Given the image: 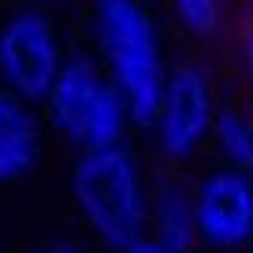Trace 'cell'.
<instances>
[{
    "instance_id": "obj_10",
    "label": "cell",
    "mask_w": 253,
    "mask_h": 253,
    "mask_svg": "<svg viewBox=\"0 0 253 253\" xmlns=\"http://www.w3.org/2000/svg\"><path fill=\"white\" fill-rule=\"evenodd\" d=\"M175 11H179V19L190 30H198V34L216 30V23H220V4L216 0H175Z\"/></svg>"
},
{
    "instance_id": "obj_9",
    "label": "cell",
    "mask_w": 253,
    "mask_h": 253,
    "mask_svg": "<svg viewBox=\"0 0 253 253\" xmlns=\"http://www.w3.org/2000/svg\"><path fill=\"white\" fill-rule=\"evenodd\" d=\"M212 134H216V145H220L223 160L235 171H253V126L242 112H231V108L216 112Z\"/></svg>"
},
{
    "instance_id": "obj_13",
    "label": "cell",
    "mask_w": 253,
    "mask_h": 253,
    "mask_svg": "<svg viewBox=\"0 0 253 253\" xmlns=\"http://www.w3.org/2000/svg\"><path fill=\"white\" fill-rule=\"evenodd\" d=\"M45 253H75L71 246H52V250H45Z\"/></svg>"
},
{
    "instance_id": "obj_6",
    "label": "cell",
    "mask_w": 253,
    "mask_h": 253,
    "mask_svg": "<svg viewBox=\"0 0 253 253\" xmlns=\"http://www.w3.org/2000/svg\"><path fill=\"white\" fill-rule=\"evenodd\" d=\"M194 216H198V235L209 246L235 250V246L253 238V182L246 171H216L201 182L194 198Z\"/></svg>"
},
{
    "instance_id": "obj_5",
    "label": "cell",
    "mask_w": 253,
    "mask_h": 253,
    "mask_svg": "<svg viewBox=\"0 0 253 253\" xmlns=\"http://www.w3.org/2000/svg\"><path fill=\"white\" fill-rule=\"evenodd\" d=\"M216 112H212V93L209 82L201 79L198 67H179L175 75H168L164 97H160L157 112V142L168 157H190L205 142V134L212 130Z\"/></svg>"
},
{
    "instance_id": "obj_4",
    "label": "cell",
    "mask_w": 253,
    "mask_h": 253,
    "mask_svg": "<svg viewBox=\"0 0 253 253\" xmlns=\"http://www.w3.org/2000/svg\"><path fill=\"white\" fill-rule=\"evenodd\" d=\"M63 71L60 41L45 15L23 11L0 30V79L23 101H48Z\"/></svg>"
},
{
    "instance_id": "obj_12",
    "label": "cell",
    "mask_w": 253,
    "mask_h": 253,
    "mask_svg": "<svg viewBox=\"0 0 253 253\" xmlns=\"http://www.w3.org/2000/svg\"><path fill=\"white\" fill-rule=\"evenodd\" d=\"M246 67H250V75H253V26H250V34H246Z\"/></svg>"
},
{
    "instance_id": "obj_8",
    "label": "cell",
    "mask_w": 253,
    "mask_h": 253,
    "mask_svg": "<svg viewBox=\"0 0 253 253\" xmlns=\"http://www.w3.org/2000/svg\"><path fill=\"white\" fill-rule=\"evenodd\" d=\"M198 216L194 201L179 186H164L157 198V242L168 246L171 253H190L198 242Z\"/></svg>"
},
{
    "instance_id": "obj_3",
    "label": "cell",
    "mask_w": 253,
    "mask_h": 253,
    "mask_svg": "<svg viewBox=\"0 0 253 253\" xmlns=\"http://www.w3.org/2000/svg\"><path fill=\"white\" fill-rule=\"evenodd\" d=\"M48 116L75 145L89 153V149L119 145L130 108H126L123 93L116 89V82L101 79L93 63L79 56V60L63 63L60 79L48 93Z\"/></svg>"
},
{
    "instance_id": "obj_7",
    "label": "cell",
    "mask_w": 253,
    "mask_h": 253,
    "mask_svg": "<svg viewBox=\"0 0 253 253\" xmlns=\"http://www.w3.org/2000/svg\"><path fill=\"white\" fill-rule=\"evenodd\" d=\"M38 160V123L23 97L0 93V182L26 175Z\"/></svg>"
},
{
    "instance_id": "obj_1",
    "label": "cell",
    "mask_w": 253,
    "mask_h": 253,
    "mask_svg": "<svg viewBox=\"0 0 253 253\" xmlns=\"http://www.w3.org/2000/svg\"><path fill=\"white\" fill-rule=\"evenodd\" d=\"M97 34L130 119L138 126H153L168 86L153 19L138 0H97Z\"/></svg>"
},
{
    "instance_id": "obj_2",
    "label": "cell",
    "mask_w": 253,
    "mask_h": 253,
    "mask_svg": "<svg viewBox=\"0 0 253 253\" xmlns=\"http://www.w3.org/2000/svg\"><path fill=\"white\" fill-rule=\"evenodd\" d=\"M75 198H79V209L86 212L89 227L112 250L126 253L134 242H142L149 201H145L134 157L123 145L89 149L79 160V168H75Z\"/></svg>"
},
{
    "instance_id": "obj_11",
    "label": "cell",
    "mask_w": 253,
    "mask_h": 253,
    "mask_svg": "<svg viewBox=\"0 0 253 253\" xmlns=\"http://www.w3.org/2000/svg\"><path fill=\"white\" fill-rule=\"evenodd\" d=\"M126 253H171V250H168V246H160L157 238H142V242H134Z\"/></svg>"
}]
</instances>
